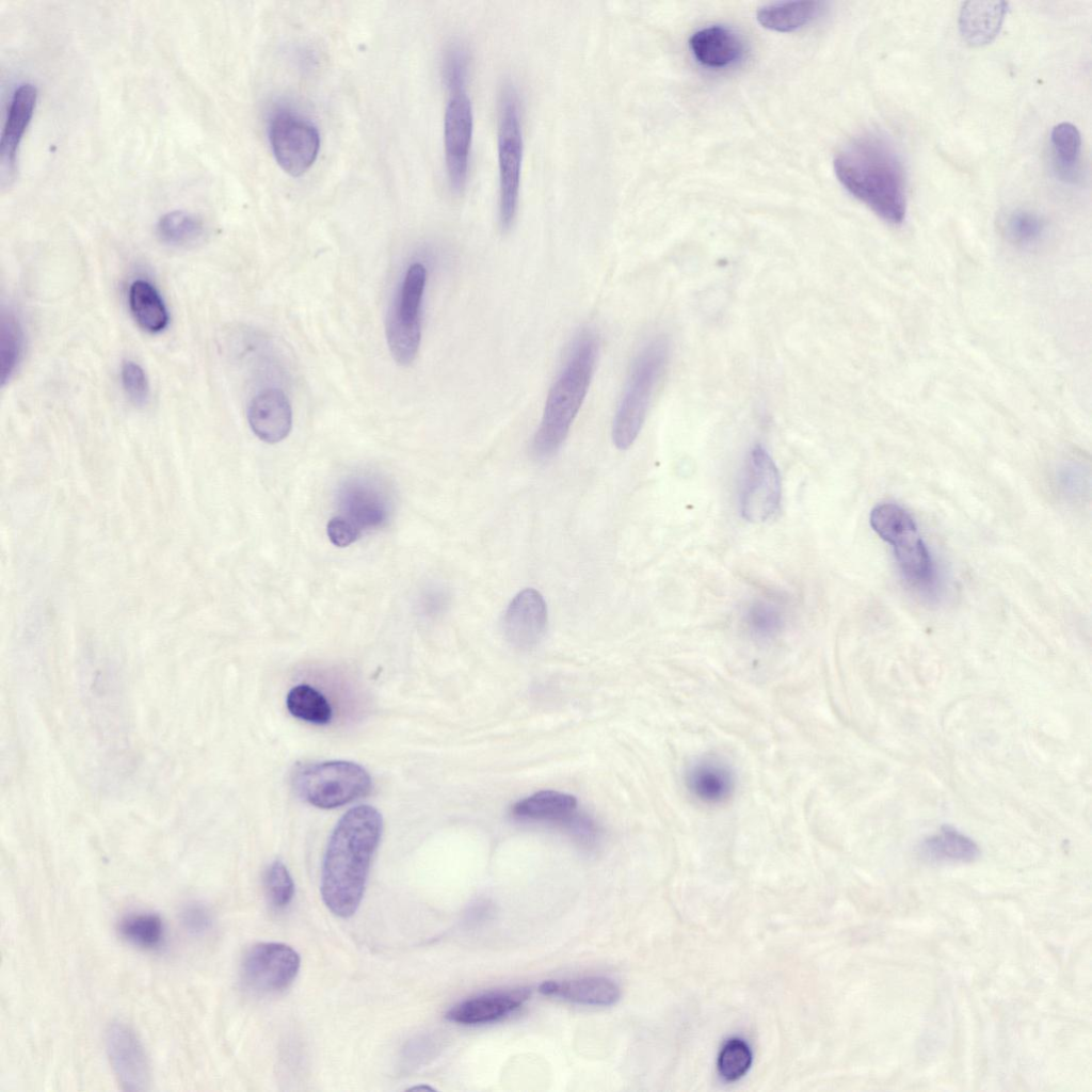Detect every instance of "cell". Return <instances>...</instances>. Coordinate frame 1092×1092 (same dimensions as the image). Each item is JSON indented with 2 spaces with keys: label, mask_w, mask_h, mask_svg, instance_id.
<instances>
[{
  "label": "cell",
  "mask_w": 1092,
  "mask_h": 1092,
  "mask_svg": "<svg viewBox=\"0 0 1092 1092\" xmlns=\"http://www.w3.org/2000/svg\"><path fill=\"white\" fill-rule=\"evenodd\" d=\"M300 963V956L292 947L283 943H259L243 956L241 980L255 993L282 992L294 981Z\"/></svg>",
  "instance_id": "cell-11"
},
{
  "label": "cell",
  "mask_w": 1092,
  "mask_h": 1092,
  "mask_svg": "<svg viewBox=\"0 0 1092 1092\" xmlns=\"http://www.w3.org/2000/svg\"><path fill=\"white\" fill-rule=\"evenodd\" d=\"M269 140L277 164L293 177L310 168L320 149L317 127L305 116L289 109H279L272 115Z\"/></svg>",
  "instance_id": "cell-9"
},
{
  "label": "cell",
  "mask_w": 1092,
  "mask_h": 1092,
  "mask_svg": "<svg viewBox=\"0 0 1092 1092\" xmlns=\"http://www.w3.org/2000/svg\"><path fill=\"white\" fill-rule=\"evenodd\" d=\"M694 59L708 68H725L739 62L745 47L741 36L733 29L713 25L694 32L689 39Z\"/></svg>",
  "instance_id": "cell-19"
},
{
  "label": "cell",
  "mask_w": 1092,
  "mask_h": 1092,
  "mask_svg": "<svg viewBox=\"0 0 1092 1092\" xmlns=\"http://www.w3.org/2000/svg\"><path fill=\"white\" fill-rule=\"evenodd\" d=\"M529 997L528 989L481 995L459 1002L447 1012L446 1018L461 1025L492 1023L517 1010Z\"/></svg>",
  "instance_id": "cell-20"
},
{
  "label": "cell",
  "mask_w": 1092,
  "mask_h": 1092,
  "mask_svg": "<svg viewBox=\"0 0 1092 1092\" xmlns=\"http://www.w3.org/2000/svg\"><path fill=\"white\" fill-rule=\"evenodd\" d=\"M547 623V606L542 594L527 588L518 592L508 605L502 619V631L511 646L530 651L544 638Z\"/></svg>",
  "instance_id": "cell-15"
},
{
  "label": "cell",
  "mask_w": 1092,
  "mask_h": 1092,
  "mask_svg": "<svg viewBox=\"0 0 1092 1092\" xmlns=\"http://www.w3.org/2000/svg\"><path fill=\"white\" fill-rule=\"evenodd\" d=\"M1008 12L1006 1H967L959 15V29L971 46H984L998 35Z\"/></svg>",
  "instance_id": "cell-21"
},
{
  "label": "cell",
  "mask_w": 1092,
  "mask_h": 1092,
  "mask_svg": "<svg viewBox=\"0 0 1092 1092\" xmlns=\"http://www.w3.org/2000/svg\"><path fill=\"white\" fill-rule=\"evenodd\" d=\"M23 331L16 316L3 311L0 320V380L4 386L15 374L23 354Z\"/></svg>",
  "instance_id": "cell-30"
},
{
  "label": "cell",
  "mask_w": 1092,
  "mask_h": 1092,
  "mask_svg": "<svg viewBox=\"0 0 1092 1092\" xmlns=\"http://www.w3.org/2000/svg\"><path fill=\"white\" fill-rule=\"evenodd\" d=\"M157 236L167 245L188 247L198 243L205 236L204 221L196 214L174 210L163 214L157 223Z\"/></svg>",
  "instance_id": "cell-26"
},
{
  "label": "cell",
  "mask_w": 1092,
  "mask_h": 1092,
  "mask_svg": "<svg viewBox=\"0 0 1092 1092\" xmlns=\"http://www.w3.org/2000/svg\"><path fill=\"white\" fill-rule=\"evenodd\" d=\"M111 1067L126 1091H145L151 1073L145 1047L135 1031L123 1022L111 1023L105 1032Z\"/></svg>",
  "instance_id": "cell-13"
},
{
  "label": "cell",
  "mask_w": 1092,
  "mask_h": 1092,
  "mask_svg": "<svg viewBox=\"0 0 1092 1092\" xmlns=\"http://www.w3.org/2000/svg\"><path fill=\"white\" fill-rule=\"evenodd\" d=\"M539 991L576 1003L609 1006L620 998V987L601 977H588L564 981H545Z\"/></svg>",
  "instance_id": "cell-23"
},
{
  "label": "cell",
  "mask_w": 1092,
  "mask_h": 1092,
  "mask_svg": "<svg viewBox=\"0 0 1092 1092\" xmlns=\"http://www.w3.org/2000/svg\"><path fill=\"white\" fill-rule=\"evenodd\" d=\"M123 940L132 946L152 950L161 946L164 940V922L152 912H136L124 916L117 926Z\"/></svg>",
  "instance_id": "cell-28"
},
{
  "label": "cell",
  "mask_w": 1092,
  "mask_h": 1092,
  "mask_svg": "<svg viewBox=\"0 0 1092 1092\" xmlns=\"http://www.w3.org/2000/svg\"><path fill=\"white\" fill-rule=\"evenodd\" d=\"M922 853L935 862H971L978 854L977 845L967 836L951 828H944L938 834L925 840Z\"/></svg>",
  "instance_id": "cell-27"
},
{
  "label": "cell",
  "mask_w": 1092,
  "mask_h": 1092,
  "mask_svg": "<svg viewBox=\"0 0 1092 1092\" xmlns=\"http://www.w3.org/2000/svg\"><path fill=\"white\" fill-rule=\"evenodd\" d=\"M427 270L421 262L411 263L397 287L386 319V339L395 362L407 366L414 362L421 340V307Z\"/></svg>",
  "instance_id": "cell-6"
},
{
  "label": "cell",
  "mask_w": 1092,
  "mask_h": 1092,
  "mask_svg": "<svg viewBox=\"0 0 1092 1092\" xmlns=\"http://www.w3.org/2000/svg\"><path fill=\"white\" fill-rule=\"evenodd\" d=\"M246 418L251 430L260 440L276 444L291 431V403L283 390L266 388L250 400Z\"/></svg>",
  "instance_id": "cell-17"
},
{
  "label": "cell",
  "mask_w": 1092,
  "mask_h": 1092,
  "mask_svg": "<svg viewBox=\"0 0 1092 1092\" xmlns=\"http://www.w3.org/2000/svg\"><path fill=\"white\" fill-rule=\"evenodd\" d=\"M819 1H781L759 7L758 22L773 31L792 32L813 21L821 12Z\"/></svg>",
  "instance_id": "cell-25"
},
{
  "label": "cell",
  "mask_w": 1092,
  "mask_h": 1092,
  "mask_svg": "<svg viewBox=\"0 0 1092 1092\" xmlns=\"http://www.w3.org/2000/svg\"><path fill=\"white\" fill-rule=\"evenodd\" d=\"M339 503L343 518L360 534L365 530L382 527L389 518L391 501L382 483L372 477L348 479L340 488Z\"/></svg>",
  "instance_id": "cell-14"
},
{
  "label": "cell",
  "mask_w": 1092,
  "mask_h": 1092,
  "mask_svg": "<svg viewBox=\"0 0 1092 1092\" xmlns=\"http://www.w3.org/2000/svg\"><path fill=\"white\" fill-rule=\"evenodd\" d=\"M469 58L467 50L459 44L451 45L443 61V78L450 93L465 91Z\"/></svg>",
  "instance_id": "cell-36"
},
{
  "label": "cell",
  "mask_w": 1092,
  "mask_h": 1092,
  "mask_svg": "<svg viewBox=\"0 0 1092 1092\" xmlns=\"http://www.w3.org/2000/svg\"><path fill=\"white\" fill-rule=\"evenodd\" d=\"M523 131L517 95L505 86L500 96L498 117L499 221L511 227L518 204L523 161Z\"/></svg>",
  "instance_id": "cell-7"
},
{
  "label": "cell",
  "mask_w": 1092,
  "mask_h": 1092,
  "mask_svg": "<svg viewBox=\"0 0 1092 1092\" xmlns=\"http://www.w3.org/2000/svg\"><path fill=\"white\" fill-rule=\"evenodd\" d=\"M473 114L465 91L450 93L444 117V146L450 187L464 189L469 166Z\"/></svg>",
  "instance_id": "cell-12"
},
{
  "label": "cell",
  "mask_w": 1092,
  "mask_h": 1092,
  "mask_svg": "<svg viewBox=\"0 0 1092 1092\" xmlns=\"http://www.w3.org/2000/svg\"><path fill=\"white\" fill-rule=\"evenodd\" d=\"M685 784L688 791L700 802L719 805L733 796L736 775L728 762L718 756L706 755L688 766Z\"/></svg>",
  "instance_id": "cell-18"
},
{
  "label": "cell",
  "mask_w": 1092,
  "mask_h": 1092,
  "mask_svg": "<svg viewBox=\"0 0 1092 1092\" xmlns=\"http://www.w3.org/2000/svg\"><path fill=\"white\" fill-rule=\"evenodd\" d=\"M842 187L890 224L906 212L905 177L893 144L882 134L866 132L847 143L834 158Z\"/></svg>",
  "instance_id": "cell-2"
},
{
  "label": "cell",
  "mask_w": 1092,
  "mask_h": 1092,
  "mask_svg": "<svg viewBox=\"0 0 1092 1092\" xmlns=\"http://www.w3.org/2000/svg\"><path fill=\"white\" fill-rule=\"evenodd\" d=\"M179 918L184 930L193 936H205L213 928V915L200 901H189L182 905Z\"/></svg>",
  "instance_id": "cell-38"
},
{
  "label": "cell",
  "mask_w": 1092,
  "mask_h": 1092,
  "mask_svg": "<svg viewBox=\"0 0 1092 1092\" xmlns=\"http://www.w3.org/2000/svg\"><path fill=\"white\" fill-rule=\"evenodd\" d=\"M1008 240L1021 247L1038 244L1045 232V222L1032 211L1017 209L1009 212L1002 222Z\"/></svg>",
  "instance_id": "cell-32"
},
{
  "label": "cell",
  "mask_w": 1092,
  "mask_h": 1092,
  "mask_svg": "<svg viewBox=\"0 0 1092 1092\" xmlns=\"http://www.w3.org/2000/svg\"><path fill=\"white\" fill-rule=\"evenodd\" d=\"M1057 477L1060 488L1072 498L1081 497L1088 487L1089 478L1085 469L1074 463L1063 465Z\"/></svg>",
  "instance_id": "cell-39"
},
{
  "label": "cell",
  "mask_w": 1092,
  "mask_h": 1092,
  "mask_svg": "<svg viewBox=\"0 0 1092 1092\" xmlns=\"http://www.w3.org/2000/svg\"><path fill=\"white\" fill-rule=\"evenodd\" d=\"M121 379L125 394L134 405L147 404L149 383L144 369L138 363L125 360L121 368Z\"/></svg>",
  "instance_id": "cell-37"
},
{
  "label": "cell",
  "mask_w": 1092,
  "mask_h": 1092,
  "mask_svg": "<svg viewBox=\"0 0 1092 1092\" xmlns=\"http://www.w3.org/2000/svg\"><path fill=\"white\" fill-rule=\"evenodd\" d=\"M597 354L596 336L590 331L580 333L548 394L540 427L532 440V452L536 457H550L566 438L588 392Z\"/></svg>",
  "instance_id": "cell-3"
},
{
  "label": "cell",
  "mask_w": 1092,
  "mask_h": 1092,
  "mask_svg": "<svg viewBox=\"0 0 1092 1092\" xmlns=\"http://www.w3.org/2000/svg\"><path fill=\"white\" fill-rule=\"evenodd\" d=\"M577 799L557 790H541L519 800L511 809L515 818L548 822L563 828L578 812Z\"/></svg>",
  "instance_id": "cell-22"
},
{
  "label": "cell",
  "mask_w": 1092,
  "mask_h": 1092,
  "mask_svg": "<svg viewBox=\"0 0 1092 1092\" xmlns=\"http://www.w3.org/2000/svg\"><path fill=\"white\" fill-rule=\"evenodd\" d=\"M286 706L293 717L312 724L323 725L332 720L333 711L326 697L306 684L298 685L288 692Z\"/></svg>",
  "instance_id": "cell-29"
},
{
  "label": "cell",
  "mask_w": 1092,
  "mask_h": 1092,
  "mask_svg": "<svg viewBox=\"0 0 1092 1092\" xmlns=\"http://www.w3.org/2000/svg\"><path fill=\"white\" fill-rule=\"evenodd\" d=\"M669 357L670 343L664 336L649 340L636 356L612 423L613 444L620 450L628 449L640 433Z\"/></svg>",
  "instance_id": "cell-4"
},
{
  "label": "cell",
  "mask_w": 1092,
  "mask_h": 1092,
  "mask_svg": "<svg viewBox=\"0 0 1092 1092\" xmlns=\"http://www.w3.org/2000/svg\"><path fill=\"white\" fill-rule=\"evenodd\" d=\"M294 786L308 803L320 808H334L369 793L372 782L358 764L333 760L300 769L294 776Z\"/></svg>",
  "instance_id": "cell-8"
},
{
  "label": "cell",
  "mask_w": 1092,
  "mask_h": 1092,
  "mask_svg": "<svg viewBox=\"0 0 1092 1092\" xmlns=\"http://www.w3.org/2000/svg\"><path fill=\"white\" fill-rule=\"evenodd\" d=\"M264 886L270 903L275 909H285L293 899L294 883L287 867L274 861L264 877Z\"/></svg>",
  "instance_id": "cell-35"
},
{
  "label": "cell",
  "mask_w": 1092,
  "mask_h": 1092,
  "mask_svg": "<svg viewBox=\"0 0 1092 1092\" xmlns=\"http://www.w3.org/2000/svg\"><path fill=\"white\" fill-rule=\"evenodd\" d=\"M382 830L379 810L359 805L348 810L333 831L323 860L321 895L336 916L347 918L358 909Z\"/></svg>",
  "instance_id": "cell-1"
},
{
  "label": "cell",
  "mask_w": 1092,
  "mask_h": 1092,
  "mask_svg": "<svg viewBox=\"0 0 1092 1092\" xmlns=\"http://www.w3.org/2000/svg\"><path fill=\"white\" fill-rule=\"evenodd\" d=\"M128 305L141 328L156 334L168 324L165 303L156 287L145 279H135L128 290Z\"/></svg>",
  "instance_id": "cell-24"
},
{
  "label": "cell",
  "mask_w": 1092,
  "mask_h": 1092,
  "mask_svg": "<svg viewBox=\"0 0 1092 1092\" xmlns=\"http://www.w3.org/2000/svg\"><path fill=\"white\" fill-rule=\"evenodd\" d=\"M37 102V89L22 82L13 91L0 138L1 186H10L16 171L20 143L29 127Z\"/></svg>",
  "instance_id": "cell-16"
},
{
  "label": "cell",
  "mask_w": 1092,
  "mask_h": 1092,
  "mask_svg": "<svg viewBox=\"0 0 1092 1092\" xmlns=\"http://www.w3.org/2000/svg\"><path fill=\"white\" fill-rule=\"evenodd\" d=\"M745 621L750 631L755 637L770 639L782 630L785 617L782 608L777 604L758 599L748 608Z\"/></svg>",
  "instance_id": "cell-33"
},
{
  "label": "cell",
  "mask_w": 1092,
  "mask_h": 1092,
  "mask_svg": "<svg viewBox=\"0 0 1092 1092\" xmlns=\"http://www.w3.org/2000/svg\"><path fill=\"white\" fill-rule=\"evenodd\" d=\"M752 1053L748 1044L740 1039L727 1041L718 1058L720 1076L727 1081L741 1078L750 1069Z\"/></svg>",
  "instance_id": "cell-34"
},
{
  "label": "cell",
  "mask_w": 1092,
  "mask_h": 1092,
  "mask_svg": "<svg viewBox=\"0 0 1092 1092\" xmlns=\"http://www.w3.org/2000/svg\"><path fill=\"white\" fill-rule=\"evenodd\" d=\"M782 484L778 469L769 452L760 445L748 455L739 494L740 513L751 523L770 519L778 510Z\"/></svg>",
  "instance_id": "cell-10"
},
{
  "label": "cell",
  "mask_w": 1092,
  "mask_h": 1092,
  "mask_svg": "<svg viewBox=\"0 0 1092 1092\" xmlns=\"http://www.w3.org/2000/svg\"><path fill=\"white\" fill-rule=\"evenodd\" d=\"M1050 142L1058 172L1066 180L1074 179L1081 154L1078 129L1070 123H1060L1053 128Z\"/></svg>",
  "instance_id": "cell-31"
},
{
  "label": "cell",
  "mask_w": 1092,
  "mask_h": 1092,
  "mask_svg": "<svg viewBox=\"0 0 1092 1092\" xmlns=\"http://www.w3.org/2000/svg\"><path fill=\"white\" fill-rule=\"evenodd\" d=\"M873 531L890 545L904 579L919 590L930 591L935 568L912 516L895 503L876 505L869 517Z\"/></svg>",
  "instance_id": "cell-5"
},
{
  "label": "cell",
  "mask_w": 1092,
  "mask_h": 1092,
  "mask_svg": "<svg viewBox=\"0 0 1092 1092\" xmlns=\"http://www.w3.org/2000/svg\"><path fill=\"white\" fill-rule=\"evenodd\" d=\"M326 533L330 541L337 547H347L362 535L350 521L340 515L328 520Z\"/></svg>",
  "instance_id": "cell-40"
}]
</instances>
